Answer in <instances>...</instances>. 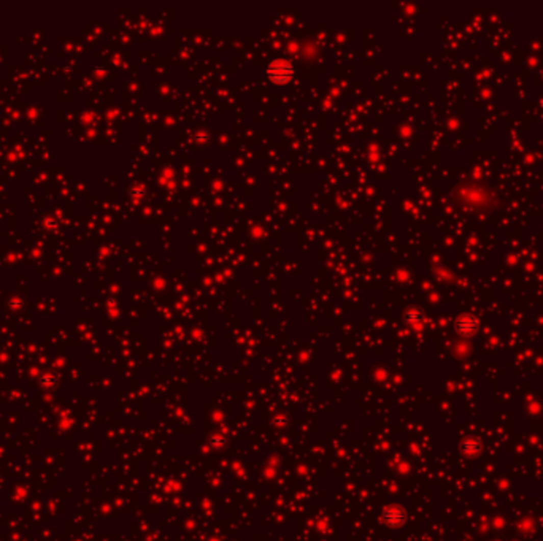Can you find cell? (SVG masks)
Instances as JSON below:
<instances>
[{"mask_svg": "<svg viewBox=\"0 0 543 541\" xmlns=\"http://www.w3.org/2000/svg\"><path fill=\"white\" fill-rule=\"evenodd\" d=\"M461 449L467 455H477L481 451V443L477 438H467L461 445Z\"/></svg>", "mask_w": 543, "mask_h": 541, "instance_id": "4", "label": "cell"}, {"mask_svg": "<svg viewBox=\"0 0 543 541\" xmlns=\"http://www.w3.org/2000/svg\"><path fill=\"white\" fill-rule=\"evenodd\" d=\"M292 73H294V67H292V64L289 61H285V59L273 61L267 68V76L273 83H278V85L289 81Z\"/></svg>", "mask_w": 543, "mask_h": 541, "instance_id": "1", "label": "cell"}, {"mask_svg": "<svg viewBox=\"0 0 543 541\" xmlns=\"http://www.w3.org/2000/svg\"><path fill=\"white\" fill-rule=\"evenodd\" d=\"M407 521V512L399 505H389L383 511V522L391 529H400Z\"/></svg>", "mask_w": 543, "mask_h": 541, "instance_id": "2", "label": "cell"}, {"mask_svg": "<svg viewBox=\"0 0 543 541\" xmlns=\"http://www.w3.org/2000/svg\"><path fill=\"white\" fill-rule=\"evenodd\" d=\"M477 329H478V321L475 317H472V316H461L456 321V330L461 335L469 337L472 334H475Z\"/></svg>", "mask_w": 543, "mask_h": 541, "instance_id": "3", "label": "cell"}]
</instances>
